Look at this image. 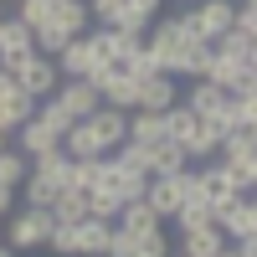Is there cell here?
<instances>
[{
    "mask_svg": "<svg viewBox=\"0 0 257 257\" xmlns=\"http://www.w3.org/2000/svg\"><path fill=\"white\" fill-rule=\"evenodd\" d=\"M0 231H6V247L21 257L31 247H47L52 237V211H31V206H16L6 221H0Z\"/></svg>",
    "mask_w": 257,
    "mask_h": 257,
    "instance_id": "cell-1",
    "label": "cell"
},
{
    "mask_svg": "<svg viewBox=\"0 0 257 257\" xmlns=\"http://www.w3.org/2000/svg\"><path fill=\"white\" fill-rule=\"evenodd\" d=\"M190 190H196V175H190V170H180V175H149V185H144V206L155 211L160 221H170V216L185 206Z\"/></svg>",
    "mask_w": 257,
    "mask_h": 257,
    "instance_id": "cell-2",
    "label": "cell"
},
{
    "mask_svg": "<svg viewBox=\"0 0 257 257\" xmlns=\"http://www.w3.org/2000/svg\"><path fill=\"white\" fill-rule=\"evenodd\" d=\"M11 77H16V88L26 93V98H36V103H41V98H52V93L62 88L57 62H52V57H36V52H31V57H21Z\"/></svg>",
    "mask_w": 257,
    "mask_h": 257,
    "instance_id": "cell-3",
    "label": "cell"
},
{
    "mask_svg": "<svg viewBox=\"0 0 257 257\" xmlns=\"http://www.w3.org/2000/svg\"><path fill=\"white\" fill-rule=\"evenodd\" d=\"M52 62H57L62 82H88L98 67H108V62H98V52H93V41H88V36H72V41H67V47H62Z\"/></svg>",
    "mask_w": 257,
    "mask_h": 257,
    "instance_id": "cell-4",
    "label": "cell"
},
{
    "mask_svg": "<svg viewBox=\"0 0 257 257\" xmlns=\"http://www.w3.org/2000/svg\"><path fill=\"white\" fill-rule=\"evenodd\" d=\"M211 226L226 237V247H231V242H252V237H257V206H252V196H237L226 211H216V221H211Z\"/></svg>",
    "mask_w": 257,
    "mask_h": 257,
    "instance_id": "cell-5",
    "label": "cell"
},
{
    "mask_svg": "<svg viewBox=\"0 0 257 257\" xmlns=\"http://www.w3.org/2000/svg\"><path fill=\"white\" fill-rule=\"evenodd\" d=\"M190 21H196L201 41L211 47L216 36H226V31H231V21H237V6H231V0H196V6H190Z\"/></svg>",
    "mask_w": 257,
    "mask_h": 257,
    "instance_id": "cell-6",
    "label": "cell"
},
{
    "mask_svg": "<svg viewBox=\"0 0 257 257\" xmlns=\"http://www.w3.org/2000/svg\"><path fill=\"white\" fill-rule=\"evenodd\" d=\"M144 185H149V175H139V170H123L113 155L103 160V190L118 201V206H128V201H144Z\"/></svg>",
    "mask_w": 257,
    "mask_h": 257,
    "instance_id": "cell-7",
    "label": "cell"
},
{
    "mask_svg": "<svg viewBox=\"0 0 257 257\" xmlns=\"http://www.w3.org/2000/svg\"><path fill=\"white\" fill-rule=\"evenodd\" d=\"M52 98H57V108L67 113L72 123H82V118H93V113L103 108V103H98V88H93V82H62V88H57Z\"/></svg>",
    "mask_w": 257,
    "mask_h": 257,
    "instance_id": "cell-8",
    "label": "cell"
},
{
    "mask_svg": "<svg viewBox=\"0 0 257 257\" xmlns=\"http://www.w3.org/2000/svg\"><path fill=\"white\" fill-rule=\"evenodd\" d=\"M216 165H226V170H247V165H257V134H252V128H231V134H221V144H216Z\"/></svg>",
    "mask_w": 257,
    "mask_h": 257,
    "instance_id": "cell-9",
    "label": "cell"
},
{
    "mask_svg": "<svg viewBox=\"0 0 257 257\" xmlns=\"http://www.w3.org/2000/svg\"><path fill=\"white\" fill-rule=\"evenodd\" d=\"M175 103H180V82H175V77L155 72V77L139 82V108H144V113H165V108H175Z\"/></svg>",
    "mask_w": 257,
    "mask_h": 257,
    "instance_id": "cell-10",
    "label": "cell"
},
{
    "mask_svg": "<svg viewBox=\"0 0 257 257\" xmlns=\"http://www.w3.org/2000/svg\"><path fill=\"white\" fill-rule=\"evenodd\" d=\"M211 57L237 62V67H257V36L252 31H226V36L211 41Z\"/></svg>",
    "mask_w": 257,
    "mask_h": 257,
    "instance_id": "cell-11",
    "label": "cell"
},
{
    "mask_svg": "<svg viewBox=\"0 0 257 257\" xmlns=\"http://www.w3.org/2000/svg\"><path fill=\"white\" fill-rule=\"evenodd\" d=\"M82 123H88L93 134H98V144L108 149V155H113V149L128 139V113H118V108H98L93 118H82Z\"/></svg>",
    "mask_w": 257,
    "mask_h": 257,
    "instance_id": "cell-12",
    "label": "cell"
},
{
    "mask_svg": "<svg viewBox=\"0 0 257 257\" xmlns=\"http://www.w3.org/2000/svg\"><path fill=\"white\" fill-rule=\"evenodd\" d=\"M113 226H118V231H128L134 242H144V237H155V231H165V221H160L144 201H128V206L118 211V221H113Z\"/></svg>",
    "mask_w": 257,
    "mask_h": 257,
    "instance_id": "cell-13",
    "label": "cell"
},
{
    "mask_svg": "<svg viewBox=\"0 0 257 257\" xmlns=\"http://www.w3.org/2000/svg\"><path fill=\"white\" fill-rule=\"evenodd\" d=\"M170 252H180V257H221L226 252V237L216 226H201V231H180V242L170 247Z\"/></svg>",
    "mask_w": 257,
    "mask_h": 257,
    "instance_id": "cell-14",
    "label": "cell"
},
{
    "mask_svg": "<svg viewBox=\"0 0 257 257\" xmlns=\"http://www.w3.org/2000/svg\"><path fill=\"white\" fill-rule=\"evenodd\" d=\"M31 52H36V36L21 26L16 16H6V21H0V62H21Z\"/></svg>",
    "mask_w": 257,
    "mask_h": 257,
    "instance_id": "cell-15",
    "label": "cell"
},
{
    "mask_svg": "<svg viewBox=\"0 0 257 257\" xmlns=\"http://www.w3.org/2000/svg\"><path fill=\"white\" fill-rule=\"evenodd\" d=\"M165 139H170V134H165V113H144V108L128 113V144L155 149V144H165Z\"/></svg>",
    "mask_w": 257,
    "mask_h": 257,
    "instance_id": "cell-16",
    "label": "cell"
},
{
    "mask_svg": "<svg viewBox=\"0 0 257 257\" xmlns=\"http://www.w3.org/2000/svg\"><path fill=\"white\" fill-rule=\"evenodd\" d=\"M57 196H62V185L47 180V175H36V170H31V175L21 180V190H16V201H21V206H31V211H52Z\"/></svg>",
    "mask_w": 257,
    "mask_h": 257,
    "instance_id": "cell-17",
    "label": "cell"
},
{
    "mask_svg": "<svg viewBox=\"0 0 257 257\" xmlns=\"http://www.w3.org/2000/svg\"><path fill=\"white\" fill-rule=\"evenodd\" d=\"M62 155H67V160H103L108 149L98 144V134H93L88 123H72L67 134H62Z\"/></svg>",
    "mask_w": 257,
    "mask_h": 257,
    "instance_id": "cell-18",
    "label": "cell"
},
{
    "mask_svg": "<svg viewBox=\"0 0 257 257\" xmlns=\"http://www.w3.org/2000/svg\"><path fill=\"white\" fill-rule=\"evenodd\" d=\"M108 237H113V221H77V257H108Z\"/></svg>",
    "mask_w": 257,
    "mask_h": 257,
    "instance_id": "cell-19",
    "label": "cell"
},
{
    "mask_svg": "<svg viewBox=\"0 0 257 257\" xmlns=\"http://www.w3.org/2000/svg\"><path fill=\"white\" fill-rule=\"evenodd\" d=\"M216 144H221V134L201 123L196 134H190V139L180 144V155H185V165H190V170H196V165H211V160H216Z\"/></svg>",
    "mask_w": 257,
    "mask_h": 257,
    "instance_id": "cell-20",
    "label": "cell"
},
{
    "mask_svg": "<svg viewBox=\"0 0 257 257\" xmlns=\"http://www.w3.org/2000/svg\"><path fill=\"white\" fill-rule=\"evenodd\" d=\"M108 26H113V31H123V36H134V41H144V31L155 26V16H149L144 6H134V0H123V6L113 11Z\"/></svg>",
    "mask_w": 257,
    "mask_h": 257,
    "instance_id": "cell-21",
    "label": "cell"
},
{
    "mask_svg": "<svg viewBox=\"0 0 257 257\" xmlns=\"http://www.w3.org/2000/svg\"><path fill=\"white\" fill-rule=\"evenodd\" d=\"M77 221H88V196L82 190H62L52 201V226H77Z\"/></svg>",
    "mask_w": 257,
    "mask_h": 257,
    "instance_id": "cell-22",
    "label": "cell"
},
{
    "mask_svg": "<svg viewBox=\"0 0 257 257\" xmlns=\"http://www.w3.org/2000/svg\"><path fill=\"white\" fill-rule=\"evenodd\" d=\"M31 118H36V98L16 93L11 103H0V134H6V139H16V128H21V123H31Z\"/></svg>",
    "mask_w": 257,
    "mask_h": 257,
    "instance_id": "cell-23",
    "label": "cell"
},
{
    "mask_svg": "<svg viewBox=\"0 0 257 257\" xmlns=\"http://www.w3.org/2000/svg\"><path fill=\"white\" fill-rule=\"evenodd\" d=\"M170 221H175V231H201V226H211V201L190 190V196H185V206H180Z\"/></svg>",
    "mask_w": 257,
    "mask_h": 257,
    "instance_id": "cell-24",
    "label": "cell"
},
{
    "mask_svg": "<svg viewBox=\"0 0 257 257\" xmlns=\"http://www.w3.org/2000/svg\"><path fill=\"white\" fill-rule=\"evenodd\" d=\"M52 26H62L67 36H88V31H93V16H88V6H82V0H67V6L52 11Z\"/></svg>",
    "mask_w": 257,
    "mask_h": 257,
    "instance_id": "cell-25",
    "label": "cell"
},
{
    "mask_svg": "<svg viewBox=\"0 0 257 257\" xmlns=\"http://www.w3.org/2000/svg\"><path fill=\"white\" fill-rule=\"evenodd\" d=\"M103 160H108V155H103ZM103 160H72L67 165V190H82V196L98 190L103 185Z\"/></svg>",
    "mask_w": 257,
    "mask_h": 257,
    "instance_id": "cell-26",
    "label": "cell"
},
{
    "mask_svg": "<svg viewBox=\"0 0 257 257\" xmlns=\"http://www.w3.org/2000/svg\"><path fill=\"white\" fill-rule=\"evenodd\" d=\"M180 170H190L185 165V155H180V144H155L149 149V175H180Z\"/></svg>",
    "mask_w": 257,
    "mask_h": 257,
    "instance_id": "cell-27",
    "label": "cell"
},
{
    "mask_svg": "<svg viewBox=\"0 0 257 257\" xmlns=\"http://www.w3.org/2000/svg\"><path fill=\"white\" fill-rule=\"evenodd\" d=\"M201 128V118L185 108V103H175V108H165V134H170V144H185L190 134Z\"/></svg>",
    "mask_w": 257,
    "mask_h": 257,
    "instance_id": "cell-28",
    "label": "cell"
},
{
    "mask_svg": "<svg viewBox=\"0 0 257 257\" xmlns=\"http://www.w3.org/2000/svg\"><path fill=\"white\" fill-rule=\"evenodd\" d=\"M226 128H257V98L226 93Z\"/></svg>",
    "mask_w": 257,
    "mask_h": 257,
    "instance_id": "cell-29",
    "label": "cell"
},
{
    "mask_svg": "<svg viewBox=\"0 0 257 257\" xmlns=\"http://www.w3.org/2000/svg\"><path fill=\"white\" fill-rule=\"evenodd\" d=\"M31 175V165L16 155V149H0V185L6 190H21V180Z\"/></svg>",
    "mask_w": 257,
    "mask_h": 257,
    "instance_id": "cell-30",
    "label": "cell"
},
{
    "mask_svg": "<svg viewBox=\"0 0 257 257\" xmlns=\"http://www.w3.org/2000/svg\"><path fill=\"white\" fill-rule=\"evenodd\" d=\"M16 21H21V26H26L31 36H36V31L52 21V6H41V0H21V6H16Z\"/></svg>",
    "mask_w": 257,
    "mask_h": 257,
    "instance_id": "cell-31",
    "label": "cell"
},
{
    "mask_svg": "<svg viewBox=\"0 0 257 257\" xmlns=\"http://www.w3.org/2000/svg\"><path fill=\"white\" fill-rule=\"evenodd\" d=\"M47 247H52L57 257H77V226H52Z\"/></svg>",
    "mask_w": 257,
    "mask_h": 257,
    "instance_id": "cell-32",
    "label": "cell"
},
{
    "mask_svg": "<svg viewBox=\"0 0 257 257\" xmlns=\"http://www.w3.org/2000/svg\"><path fill=\"white\" fill-rule=\"evenodd\" d=\"M82 6H88V16H93V26H108V21H113V11L123 6V0H82Z\"/></svg>",
    "mask_w": 257,
    "mask_h": 257,
    "instance_id": "cell-33",
    "label": "cell"
},
{
    "mask_svg": "<svg viewBox=\"0 0 257 257\" xmlns=\"http://www.w3.org/2000/svg\"><path fill=\"white\" fill-rule=\"evenodd\" d=\"M221 257H257V237H252V242H231Z\"/></svg>",
    "mask_w": 257,
    "mask_h": 257,
    "instance_id": "cell-34",
    "label": "cell"
},
{
    "mask_svg": "<svg viewBox=\"0 0 257 257\" xmlns=\"http://www.w3.org/2000/svg\"><path fill=\"white\" fill-rule=\"evenodd\" d=\"M16 206H21V201H16V190H6V185H0V221H6Z\"/></svg>",
    "mask_w": 257,
    "mask_h": 257,
    "instance_id": "cell-35",
    "label": "cell"
},
{
    "mask_svg": "<svg viewBox=\"0 0 257 257\" xmlns=\"http://www.w3.org/2000/svg\"><path fill=\"white\" fill-rule=\"evenodd\" d=\"M16 93H21V88H16V77H11V72H0V103H11Z\"/></svg>",
    "mask_w": 257,
    "mask_h": 257,
    "instance_id": "cell-36",
    "label": "cell"
},
{
    "mask_svg": "<svg viewBox=\"0 0 257 257\" xmlns=\"http://www.w3.org/2000/svg\"><path fill=\"white\" fill-rule=\"evenodd\" d=\"M41 6H52V11H57V6H67V0H41Z\"/></svg>",
    "mask_w": 257,
    "mask_h": 257,
    "instance_id": "cell-37",
    "label": "cell"
},
{
    "mask_svg": "<svg viewBox=\"0 0 257 257\" xmlns=\"http://www.w3.org/2000/svg\"><path fill=\"white\" fill-rule=\"evenodd\" d=\"M0 257H16V252H11V247H6V242H0Z\"/></svg>",
    "mask_w": 257,
    "mask_h": 257,
    "instance_id": "cell-38",
    "label": "cell"
},
{
    "mask_svg": "<svg viewBox=\"0 0 257 257\" xmlns=\"http://www.w3.org/2000/svg\"><path fill=\"white\" fill-rule=\"evenodd\" d=\"M0 6H6V11H11V6H21V0H0Z\"/></svg>",
    "mask_w": 257,
    "mask_h": 257,
    "instance_id": "cell-39",
    "label": "cell"
},
{
    "mask_svg": "<svg viewBox=\"0 0 257 257\" xmlns=\"http://www.w3.org/2000/svg\"><path fill=\"white\" fill-rule=\"evenodd\" d=\"M0 149H11V139H6V134H0Z\"/></svg>",
    "mask_w": 257,
    "mask_h": 257,
    "instance_id": "cell-40",
    "label": "cell"
},
{
    "mask_svg": "<svg viewBox=\"0 0 257 257\" xmlns=\"http://www.w3.org/2000/svg\"><path fill=\"white\" fill-rule=\"evenodd\" d=\"M165 257H180V252H165Z\"/></svg>",
    "mask_w": 257,
    "mask_h": 257,
    "instance_id": "cell-41",
    "label": "cell"
},
{
    "mask_svg": "<svg viewBox=\"0 0 257 257\" xmlns=\"http://www.w3.org/2000/svg\"><path fill=\"white\" fill-rule=\"evenodd\" d=\"M190 6H196V0H190Z\"/></svg>",
    "mask_w": 257,
    "mask_h": 257,
    "instance_id": "cell-42",
    "label": "cell"
}]
</instances>
